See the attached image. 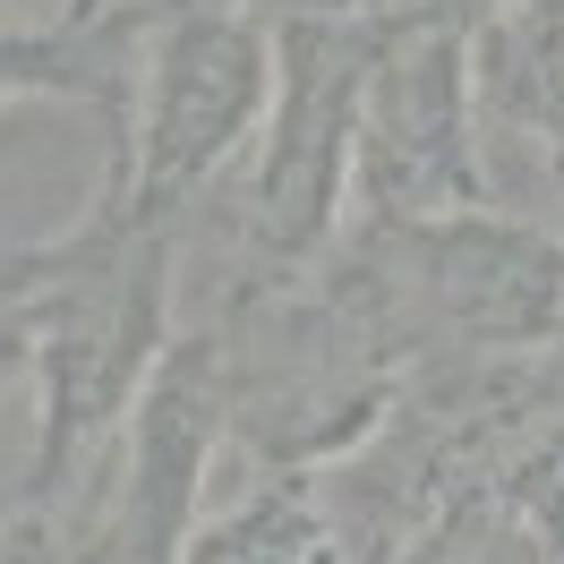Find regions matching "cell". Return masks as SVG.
Here are the masks:
<instances>
[{
    "label": "cell",
    "mask_w": 564,
    "mask_h": 564,
    "mask_svg": "<svg viewBox=\"0 0 564 564\" xmlns=\"http://www.w3.org/2000/svg\"><path fill=\"white\" fill-rule=\"evenodd\" d=\"M368 163H377V188H386L393 206H411V214L470 188L454 43L427 35V43H411V52L386 61V77H377V120H368Z\"/></svg>",
    "instance_id": "6da1fadb"
},
{
    "label": "cell",
    "mask_w": 564,
    "mask_h": 564,
    "mask_svg": "<svg viewBox=\"0 0 564 564\" xmlns=\"http://www.w3.org/2000/svg\"><path fill=\"white\" fill-rule=\"evenodd\" d=\"M427 564H564V547L522 505H505V513H454L445 539L427 547Z\"/></svg>",
    "instance_id": "7a4b0ae2"
}]
</instances>
